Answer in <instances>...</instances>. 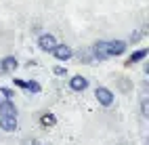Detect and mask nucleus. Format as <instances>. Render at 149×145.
Returning <instances> with one entry per match:
<instances>
[{
    "mask_svg": "<svg viewBox=\"0 0 149 145\" xmlns=\"http://www.w3.org/2000/svg\"><path fill=\"white\" fill-rule=\"evenodd\" d=\"M95 97H97L99 105H103V107H111V105L116 103V95L109 91L107 86H99V89L95 91Z\"/></svg>",
    "mask_w": 149,
    "mask_h": 145,
    "instance_id": "f257e3e1",
    "label": "nucleus"
},
{
    "mask_svg": "<svg viewBox=\"0 0 149 145\" xmlns=\"http://www.w3.org/2000/svg\"><path fill=\"white\" fill-rule=\"evenodd\" d=\"M91 55L95 61H107L109 59V48H107V40H97L91 46Z\"/></svg>",
    "mask_w": 149,
    "mask_h": 145,
    "instance_id": "f03ea898",
    "label": "nucleus"
},
{
    "mask_svg": "<svg viewBox=\"0 0 149 145\" xmlns=\"http://www.w3.org/2000/svg\"><path fill=\"white\" fill-rule=\"evenodd\" d=\"M53 55H55V59L57 61H69L74 57V51H72V46H67V44H55V48L51 51Z\"/></svg>",
    "mask_w": 149,
    "mask_h": 145,
    "instance_id": "7ed1b4c3",
    "label": "nucleus"
},
{
    "mask_svg": "<svg viewBox=\"0 0 149 145\" xmlns=\"http://www.w3.org/2000/svg\"><path fill=\"white\" fill-rule=\"evenodd\" d=\"M57 44V38L53 34H40L38 36V48H40L42 53H51Z\"/></svg>",
    "mask_w": 149,
    "mask_h": 145,
    "instance_id": "20e7f679",
    "label": "nucleus"
},
{
    "mask_svg": "<svg viewBox=\"0 0 149 145\" xmlns=\"http://www.w3.org/2000/svg\"><path fill=\"white\" fill-rule=\"evenodd\" d=\"M107 48H109V57H120L126 53L128 42L126 40H107Z\"/></svg>",
    "mask_w": 149,
    "mask_h": 145,
    "instance_id": "39448f33",
    "label": "nucleus"
},
{
    "mask_svg": "<svg viewBox=\"0 0 149 145\" xmlns=\"http://www.w3.org/2000/svg\"><path fill=\"white\" fill-rule=\"evenodd\" d=\"M0 128L4 132H15L19 128V122L15 116H0Z\"/></svg>",
    "mask_w": 149,
    "mask_h": 145,
    "instance_id": "423d86ee",
    "label": "nucleus"
},
{
    "mask_svg": "<svg viewBox=\"0 0 149 145\" xmlns=\"http://www.w3.org/2000/svg\"><path fill=\"white\" fill-rule=\"evenodd\" d=\"M69 89H72L74 93H82L88 89V78H84V76H72V80H69Z\"/></svg>",
    "mask_w": 149,
    "mask_h": 145,
    "instance_id": "0eeeda50",
    "label": "nucleus"
},
{
    "mask_svg": "<svg viewBox=\"0 0 149 145\" xmlns=\"http://www.w3.org/2000/svg\"><path fill=\"white\" fill-rule=\"evenodd\" d=\"M19 67V61H17V57H4L2 61H0V72L2 74H11V72H15Z\"/></svg>",
    "mask_w": 149,
    "mask_h": 145,
    "instance_id": "6e6552de",
    "label": "nucleus"
},
{
    "mask_svg": "<svg viewBox=\"0 0 149 145\" xmlns=\"http://www.w3.org/2000/svg\"><path fill=\"white\" fill-rule=\"evenodd\" d=\"M0 116H15L17 118V105L13 99H2L0 101Z\"/></svg>",
    "mask_w": 149,
    "mask_h": 145,
    "instance_id": "1a4fd4ad",
    "label": "nucleus"
},
{
    "mask_svg": "<svg viewBox=\"0 0 149 145\" xmlns=\"http://www.w3.org/2000/svg\"><path fill=\"white\" fill-rule=\"evenodd\" d=\"M147 55H149V51H147V48H139V51H134V53H132V55L126 59V65L130 67V65H134V63H139V61H143Z\"/></svg>",
    "mask_w": 149,
    "mask_h": 145,
    "instance_id": "9d476101",
    "label": "nucleus"
},
{
    "mask_svg": "<svg viewBox=\"0 0 149 145\" xmlns=\"http://www.w3.org/2000/svg\"><path fill=\"white\" fill-rule=\"evenodd\" d=\"M40 122H42V126H55V124H57V118H55L51 112H46V114H42Z\"/></svg>",
    "mask_w": 149,
    "mask_h": 145,
    "instance_id": "9b49d317",
    "label": "nucleus"
},
{
    "mask_svg": "<svg viewBox=\"0 0 149 145\" xmlns=\"http://www.w3.org/2000/svg\"><path fill=\"white\" fill-rule=\"evenodd\" d=\"M25 91H32V93H40V91H42V86L38 84V82H34V80H29V82H25Z\"/></svg>",
    "mask_w": 149,
    "mask_h": 145,
    "instance_id": "f8f14e48",
    "label": "nucleus"
},
{
    "mask_svg": "<svg viewBox=\"0 0 149 145\" xmlns=\"http://www.w3.org/2000/svg\"><path fill=\"white\" fill-rule=\"evenodd\" d=\"M141 116L143 118H149V101H147V97L141 99Z\"/></svg>",
    "mask_w": 149,
    "mask_h": 145,
    "instance_id": "ddd939ff",
    "label": "nucleus"
},
{
    "mask_svg": "<svg viewBox=\"0 0 149 145\" xmlns=\"http://www.w3.org/2000/svg\"><path fill=\"white\" fill-rule=\"evenodd\" d=\"M78 57H80V61H84V63H91V61H95V59H93V55H91V51H84V53H80Z\"/></svg>",
    "mask_w": 149,
    "mask_h": 145,
    "instance_id": "4468645a",
    "label": "nucleus"
},
{
    "mask_svg": "<svg viewBox=\"0 0 149 145\" xmlns=\"http://www.w3.org/2000/svg\"><path fill=\"white\" fill-rule=\"evenodd\" d=\"M0 93L4 95V99H13V97H15V93L11 89H6V86H4V89H0Z\"/></svg>",
    "mask_w": 149,
    "mask_h": 145,
    "instance_id": "2eb2a0df",
    "label": "nucleus"
},
{
    "mask_svg": "<svg viewBox=\"0 0 149 145\" xmlns=\"http://www.w3.org/2000/svg\"><path fill=\"white\" fill-rule=\"evenodd\" d=\"M53 72H55V76H65V67H61V65H57V67H55Z\"/></svg>",
    "mask_w": 149,
    "mask_h": 145,
    "instance_id": "dca6fc26",
    "label": "nucleus"
},
{
    "mask_svg": "<svg viewBox=\"0 0 149 145\" xmlns=\"http://www.w3.org/2000/svg\"><path fill=\"white\" fill-rule=\"evenodd\" d=\"M23 145H42V143L38 141V139H25V141H23Z\"/></svg>",
    "mask_w": 149,
    "mask_h": 145,
    "instance_id": "f3484780",
    "label": "nucleus"
},
{
    "mask_svg": "<svg viewBox=\"0 0 149 145\" xmlns=\"http://www.w3.org/2000/svg\"><path fill=\"white\" fill-rule=\"evenodd\" d=\"M15 84L21 86V89H25V80H21V78H15Z\"/></svg>",
    "mask_w": 149,
    "mask_h": 145,
    "instance_id": "a211bd4d",
    "label": "nucleus"
}]
</instances>
